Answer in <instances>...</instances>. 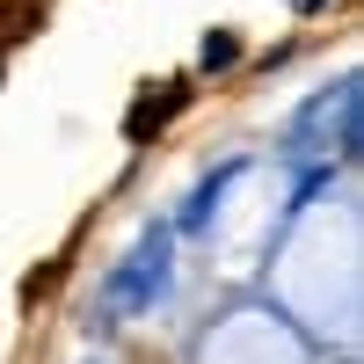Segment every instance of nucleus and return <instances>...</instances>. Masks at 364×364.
Masks as SVG:
<instances>
[{"instance_id":"1","label":"nucleus","mask_w":364,"mask_h":364,"mask_svg":"<svg viewBox=\"0 0 364 364\" xmlns=\"http://www.w3.org/2000/svg\"><path fill=\"white\" fill-rule=\"evenodd\" d=\"M168 277H175V262H168V233H146L139 248L102 277V306H109V314H146V306L168 291Z\"/></svg>"},{"instance_id":"2","label":"nucleus","mask_w":364,"mask_h":364,"mask_svg":"<svg viewBox=\"0 0 364 364\" xmlns=\"http://www.w3.org/2000/svg\"><path fill=\"white\" fill-rule=\"evenodd\" d=\"M182 102H190V87H168V95H161V102H154V95H146V102H139V109L124 117V132H132V139H146V132H161V124H168V117H175Z\"/></svg>"},{"instance_id":"3","label":"nucleus","mask_w":364,"mask_h":364,"mask_svg":"<svg viewBox=\"0 0 364 364\" xmlns=\"http://www.w3.org/2000/svg\"><path fill=\"white\" fill-rule=\"evenodd\" d=\"M233 175H240V161H226V168L211 175V182H197V197H190V211H182V226H190V233H197V226L211 219V211H219V197H226V182H233Z\"/></svg>"},{"instance_id":"4","label":"nucleus","mask_w":364,"mask_h":364,"mask_svg":"<svg viewBox=\"0 0 364 364\" xmlns=\"http://www.w3.org/2000/svg\"><path fill=\"white\" fill-rule=\"evenodd\" d=\"M233 58H240L233 37H204V66H233Z\"/></svg>"}]
</instances>
